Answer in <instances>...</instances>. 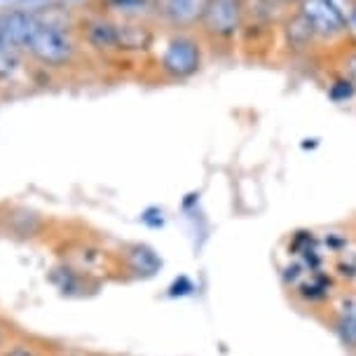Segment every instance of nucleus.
<instances>
[{
    "instance_id": "f257e3e1",
    "label": "nucleus",
    "mask_w": 356,
    "mask_h": 356,
    "mask_svg": "<svg viewBox=\"0 0 356 356\" xmlns=\"http://www.w3.org/2000/svg\"><path fill=\"white\" fill-rule=\"evenodd\" d=\"M26 49L38 61L47 63V66H61V63L71 61L73 56V44L68 40V35L56 26H49V24L42 22L35 26Z\"/></svg>"
},
{
    "instance_id": "f03ea898",
    "label": "nucleus",
    "mask_w": 356,
    "mask_h": 356,
    "mask_svg": "<svg viewBox=\"0 0 356 356\" xmlns=\"http://www.w3.org/2000/svg\"><path fill=\"white\" fill-rule=\"evenodd\" d=\"M300 17L319 35H338L347 31V17L333 0H300Z\"/></svg>"
},
{
    "instance_id": "7ed1b4c3",
    "label": "nucleus",
    "mask_w": 356,
    "mask_h": 356,
    "mask_svg": "<svg viewBox=\"0 0 356 356\" xmlns=\"http://www.w3.org/2000/svg\"><path fill=\"white\" fill-rule=\"evenodd\" d=\"M200 47L188 38H176L167 44L162 54V68L171 78H190L200 71Z\"/></svg>"
},
{
    "instance_id": "20e7f679",
    "label": "nucleus",
    "mask_w": 356,
    "mask_h": 356,
    "mask_svg": "<svg viewBox=\"0 0 356 356\" xmlns=\"http://www.w3.org/2000/svg\"><path fill=\"white\" fill-rule=\"evenodd\" d=\"M202 22H204L209 33L230 38L239 29L241 3L239 0H209Z\"/></svg>"
},
{
    "instance_id": "39448f33",
    "label": "nucleus",
    "mask_w": 356,
    "mask_h": 356,
    "mask_svg": "<svg viewBox=\"0 0 356 356\" xmlns=\"http://www.w3.org/2000/svg\"><path fill=\"white\" fill-rule=\"evenodd\" d=\"M38 24H40V19H35L33 15H29V12H10V15H5L0 19V29H3L5 38H8L17 49H26V44Z\"/></svg>"
},
{
    "instance_id": "423d86ee",
    "label": "nucleus",
    "mask_w": 356,
    "mask_h": 356,
    "mask_svg": "<svg viewBox=\"0 0 356 356\" xmlns=\"http://www.w3.org/2000/svg\"><path fill=\"white\" fill-rule=\"evenodd\" d=\"M207 3L209 0H164V15L178 26H188L204 17Z\"/></svg>"
},
{
    "instance_id": "0eeeda50",
    "label": "nucleus",
    "mask_w": 356,
    "mask_h": 356,
    "mask_svg": "<svg viewBox=\"0 0 356 356\" xmlns=\"http://www.w3.org/2000/svg\"><path fill=\"white\" fill-rule=\"evenodd\" d=\"M338 333L347 347H356V296L342 298L338 312Z\"/></svg>"
},
{
    "instance_id": "6e6552de",
    "label": "nucleus",
    "mask_w": 356,
    "mask_h": 356,
    "mask_svg": "<svg viewBox=\"0 0 356 356\" xmlns=\"http://www.w3.org/2000/svg\"><path fill=\"white\" fill-rule=\"evenodd\" d=\"M118 31V49H145L150 42L148 31L138 26H115Z\"/></svg>"
},
{
    "instance_id": "1a4fd4ad",
    "label": "nucleus",
    "mask_w": 356,
    "mask_h": 356,
    "mask_svg": "<svg viewBox=\"0 0 356 356\" xmlns=\"http://www.w3.org/2000/svg\"><path fill=\"white\" fill-rule=\"evenodd\" d=\"M89 40L99 49H118V31L113 24H94L89 29Z\"/></svg>"
},
{
    "instance_id": "9d476101",
    "label": "nucleus",
    "mask_w": 356,
    "mask_h": 356,
    "mask_svg": "<svg viewBox=\"0 0 356 356\" xmlns=\"http://www.w3.org/2000/svg\"><path fill=\"white\" fill-rule=\"evenodd\" d=\"M17 71V47L8 38L0 40V80L10 78Z\"/></svg>"
},
{
    "instance_id": "9b49d317",
    "label": "nucleus",
    "mask_w": 356,
    "mask_h": 356,
    "mask_svg": "<svg viewBox=\"0 0 356 356\" xmlns=\"http://www.w3.org/2000/svg\"><path fill=\"white\" fill-rule=\"evenodd\" d=\"M134 267L141 272H148V275H152V272L157 270V265H160V260H157V256L152 253L150 249H145V246H141V249L134 251Z\"/></svg>"
},
{
    "instance_id": "f8f14e48",
    "label": "nucleus",
    "mask_w": 356,
    "mask_h": 356,
    "mask_svg": "<svg viewBox=\"0 0 356 356\" xmlns=\"http://www.w3.org/2000/svg\"><path fill=\"white\" fill-rule=\"evenodd\" d=\"M354 89H356V85L352 80H338L335 85H330L328 97L333 99L335 104H340V101H347L354 97Z\"/></svg>"
},
{
    "instance_id": "ddd939ff",
    "label": "nucleus",
    "mask_w": 356,
    "mask_h": 356,
    "mask_svg": "<svg viewBox=\"0 0 356 356\" xmlns=\"http://www.w3.org/2000/svg\"><path fill=\"white\" fill-rule=\"evenodd\" d=\"M347 75H349V80L356 85V52L347 59Z\"/></svg>"
},
{
    "instance_id": "4468645a",
    "label": "nucleus",
    "mask_w": 356,
    "mask_h": 356,
    "mask_svg": "<svg viewBox=\"0 0 356 356\" xmlns=\"http://www.w3.org/2000/svg\"><path fill=\"white\" fill-rule=\"evenodd\" d=\"M347 29H349V33H352L356 38V5L352 10H349V17H347Z\"/></svg>"
},
{
    "instance_id": "2eb2a0df",
    "label": "nucleus",
    "mask_w": 356,
    "mask_h": 356,
    "mask_svg": "<svg viewBox=\"0 0 356 356\" xmlns=\"http://www.w3.org/2000/svg\"><path fill=\"white\" fill-rule=\"evenodd\" d=\"M8 356H38V354L31 352L26 347H17V349H12V352H8Z\"/></svg>"
},
{
    "instance_id": "dca6fc26",
    "label": "nucleus",
    "mask_w": 356,
    "mask_h": 356,
    "mask_svg": "<svg viewBox=\"0 0 356 356\" xmlns=\"http://www.w3.org/2000/svg\"><path fill=\"white\" fill-rule=\"evenodd\" d=\"M118 5H122V8H131V5H141L143 0H115Z\"/></svg>"
}]
</instances>
